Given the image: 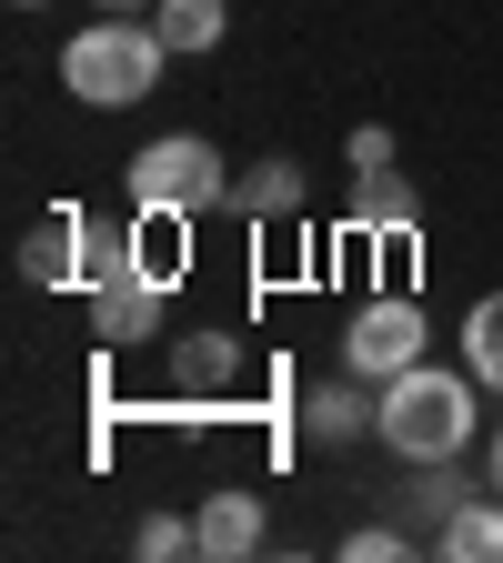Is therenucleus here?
<instances>
[{"label": "nucleus", "mask_w": 503, "mask_h": 563, "mask_svg": "<svg viewBox=\"0 0 503 563\" xmlns=\"http://www.w3.org/2000/svg\"><path fill=\"white\" fill-rule=\"evenodd\" d=\"M70 272H81V211H51V222L21 242V282L51 292V282H70Z\"/></svg>", "instance_id": "13"}, {"label": "nucleus", "mask_w": 503, "mask_h": 563, "mask_svg": "<svg viewBox=\"0 0 503 563\" xmlns=\"http://www.w3.org/2000/svg\"><path fill=\"white\" fill-rule=\"evenodd\" d=\"M483 483L503 493V422H493V443H483Z\"/></svg>", "instance_id": "20"}, {"label": "nucleus", "mask_w": 503, "mask_h": 563, "mask_svg": "<svg viewBox=\"0 0 503 563\" xmlns=\"http://www.w3.org/2000/svg\"><path fill=\"white\" fill-rule=\"evenodd\" d=\"M121 191H131V211H222L232 201V172H222V152H211L201 131H162V141H141V152L121 162Z\"/></svg>", "instance_id": "3"}, {"label": "nucleus", "mask_w": 503, "mask_h": 563, "mask_svg": "<svg viewBox=\"0 0 503 563\" xmlns=\"http://www.w3.org/2000/svg\"><path fill=\"white\" fill-rule=\"evenodd\" d=\"M403 514L444 533V523L463 514V483H453V463H413V483H403Z\"/></svg>", "instance_id": "16"}, {"label": "nucleus", "mask_w": 503, "mask_h": 563, "mask_svg": "<svg viewBox=\"0 0 503 563\" xmlns=\"http://www.w3.org/2000/svg\"><path fill=\"white\" fill-rule=\"evenodd\" d=\"M131 553L141 563H182V553H201V523L192 514H141L131 523Z\"/></svg>", "instance_id": "17"}, {"label": "nucleus", "mask_w": 503, "mask_h": 563, "mask_svg": "<svg viewBox=\"0 0 503 563\" xmlns=\"http://www.w3.org/2000/svg\"><path fill=\"white\" fill-rule=\"evenodd\" d=\"M444 563H503V493H463V514L434 533Z\"/></svg>", "instance_id": "9"}, {"label": "nucleus", "mask_w": 503, "mask_h": 563, "mask_svg": "<svg viewBox=\"0 0 503 563\" xmlns=\"http://www.w3.org/2000/svg\"><path fill=\"white\" fill-rule=\"evenodd\" d=\"M342 162H352V172H393V131H383V121H363V131L342 141Z\"/></svg>", "instance_id": "19"}, {"label": "nucleus", "mask_w": 503, "mask_h": 563, "mask_svg": "<svg viewBox=\"0 0 503 563\" xmlns=\"http://www.w3.org/2000/svg\"><path fill=\"white\" fill-rule=\"evenodd\" d=\"M373 422H383V383H363V373H342V383L303 393V443H322V453L373 443Z\"/></svg>", "instance_id": "6"}, {"label": "nucleus", "mask_w": 503, "mask_h": 563, "mask_svg": "<svg viewBox=\"0 0 503 563\" xmlns=\"http://www.w3.org/2000/svg\"><path fill=\"white\" fill-rule=\"evenodd\" d=\"M473 412H483L473 363L453 373V363H434V352H423L413 373H393V383H383V422H373V443H383L393 463H463Z\"/></svg>", "instance_id": "1"}, {"label": "nucleus", "mask_w": 503, "mask_h": 563, "mask_svg": "<svg viewBox=\"0 0 503 563\" xmlns=\"http://www.w3.org/2000/svg\"><path fill=\"white\" fill-rule=\"evenodd\" d=\"M162 322H172V272H121L111 292H91V342H101V352L162 342Z\"/></svg>", "instance_id": "5"}, {"label": "nucleus", "mask_w": 503, "mask_h": 563, "mask_svg": "<svg viewBox=\"0 0 503 563\" xmlns=\"http://www.w3.org/2000/svg\"><path fill=\"white\" fill-rule=\"evenodd\" d=\"M162 60H172V41H162V21L152 11H101V21H81L61 41V91L81 101V111H131V101H152L162 91Z\"/></svg>", "instance_id": "2"}, {"label": "nucleus", "mask_w": 503, "mask_h": 563, "mask_svg": "<svg viewBox=\"0 0 503 563\" xmlns=\"http://www.w3.org/2000/svg\"><path fill=\"white\" fill-rule=\"evenodd\" d=\"M222 211H242V222H282V211H303V162H252V172H232V201Z\"/></svg>", "instance_id": "10"}, {"label": "nucleus", "mask_w": 503, "mask_h": 563, "mask_svg": "<svg viewBox=\"0 0 503 563\" xmlns=\"http://www.w3.org/2000/svg\"><path fill=\"white\" fill-rule=\"evenodd\" d=\"M352 222H363V232H413L423 201H413L403 172H352Z\"/></svg>", "instance_id": "12"}, {"label": "nucleus", "mask_w": 503, "mask_h": 563, "mask_svg": "<svg viewBox=\"0 0 503 563\" xmlns=\"http://www.w3.org/2000/svg\"><path fill=\"white\" fill-rule=\"evenodd\" d=\"M463 363H473L483 393H503V292H483V302L463 312Z\"/></svg>", "instance_id": "15"}, {"label": "nucleus", "mask_w": 503, "mask_h": 563, "mask_svg": "<svg viewBox=\"0 0 503 563\" xmlns=\"http://www.w3.org/2000/svg\"><path fill=\"white\" fill-rule=\"evenodd\" d=\"M403 553H413L403 523H352V533H342V563H403Z\"/></svg>", "instance_id": "18"}, {"label": "nucleus", "mask_w": 503, "mask_h": 563, "mask_svg": "<svg viewBox=\"0 0 503 563\" xmlns=\"http://www.w3.org/2000/svg\"><path fill=\"white\" fill-rule=\"evenodd\" d=\"M121 272H141V232H111V222L81 211V272H70V282H81V292H111Z\"/></svg>", "instance_id": "14"}, {"label": "nucleus", "mask_w": 503, "mask_h": 563, "mask_svg": "<svg viewBox=\"0 0 503 563\" xmlns=\"http://www.w3.org/2000/svg\"><path fill=\"white\" fill-rule=\"evenodd\" d=\"M201 553L211 563H242V553H262L272 543V514H262V493H242V483H222V493H201Z\"/></svg>", "instance_id": "7"}, {"label": "nucleus", "mask_w": 503, "mask_h": 563, "mask_svg": "<svg viewBox=\"0 0 503 563\" xmlns=\"http://www.w3.org/2000/svg\"><path fill=\"white\" fill-rule=\"evenodd\" d=\"M423 352H434V322H423V302H363L342 322V373H363V383H393V373H413Z\"/></svg>", "instance_id": "4"}, {"label": "nucleus", "mask_w": 503, "mask_h": 563, "mask_svg": "<svg viewBox=\"0 0 503 563\" xmlns=\"http://www.w3.org/2000/svg\"><path fill=\"white\" fill-rule=\"evenodd\" d=\"M21 11H51V0H21Z\"/></svg>", "instance_id": "22"}, {"label": "nucleus", "mask_w": 503, "mask_h": 563, "mask_svg": "<svg viewBox=\"0 0 503 563\" xmlns=\"http://www.w3.org/2000/svg\"><path fill=\"white\" fill-rule=\"evenodd\" d=\"M91 11H152V0H91Z\"/></svg>", "instance_id": "21"}, {"label": "nucleus", "mask_w": 503, "mask_h": 563, "mask_svg": "<svg viewBox=\"0 0 503 563\" xmlns=\"http://www.w3.org/2000/svg\"><path fill=\"white\" fill-rule=\"evenodd\" d=\"M242 373V342L211 322V332H172V393H222Z\"/></svg>", "instance_id": "8"}, {"label": "nucleus", "mask_w": 503, "mask_h": 563, "mask_svg": "<svg viewBox=\"0 0 503 563\" xmlns=\"http://www.w3.org/2000/svg\"><path fill=\"white\" fill-rule=\"evenodd\" d=\"M152 21H162L172 60H201V51H222V31H232V0H152Z\"/></svg>", "instance_id": "11"}]
</instances>
